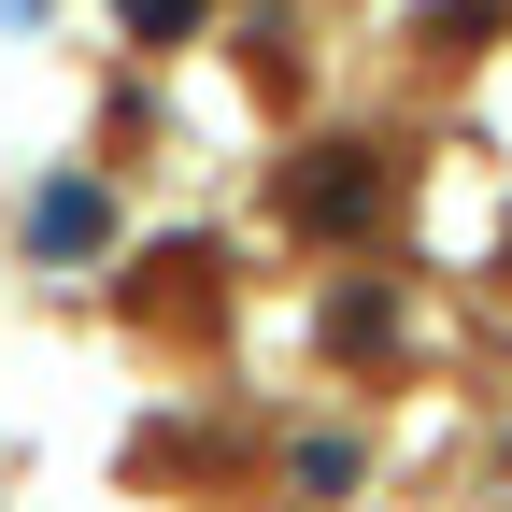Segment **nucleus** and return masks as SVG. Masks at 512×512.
<instances>
[{"label":"nucleus","mask_w":512,"mask_h":512,"mask_svg":"<svg viewBox=\"0 0 512 512\" xmlns=\"http://www.w3.org/2000/svg\"><path fill=\"white\" fill-rule=\"evenodd\" d=\"M100 228H114L100 185H43V214H29V242H43V256H100Z\"/></svg>","instance_id":"obj_1"},{"label":"nucleus","mask_w":512,"mask_h":512,"mask_svg":"<svg viewBox=\"0 0 512 512\" xmlns=\"http://www.w3.org/2000/svg\"><path fill=\"white\" fill-rule=\"evenodd\" d=\"M356 200H370V157H313L299 171V214L313 228H356Z\"/></svg>","instance_id":"obj_2"},{"label":"nucleus","mask_w":512,"mask_h":512,"mask_svg":"<svg viewBox=\"0 0 512 512\" xmlns=\"http://www.w3.org/2000/svg\"><path fill=\"white\" fill-rule=\"evenodd\" d=\"M299 484H313V498H342V484H356V441H342V427H313V441H299Z\"/></svg>","instance_id":"obj_3"},{"label":"nucleus","mask_w":512,"mask_h":512,"mask_svg":"<svg viewBox=\"0 0 512 512\" xmlns=\"http://www.w3.org/2000/svg\"><path fill=\"white\" fill-rule=\"evenodd\" d=\"M185 15H200V0H128V29H185Z\"/></svg>","instance_id":"obj_4"}]
</instances>
